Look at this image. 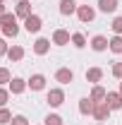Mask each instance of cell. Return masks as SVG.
<instances>
[{
  "label": "cell",
  "mask_w": 122,
  "mask_h": 125,
  "mask_svg": "<svg viewBox=\"0 0 122 125\" xmlns=\"http://www.w3.org/2000/svg\"><path fill=\"white\" fill-rule=\"evenodd\" d=\"M0 29H2V34L5 36H17L19 34V27H17V17L15 15H5L0 17Z\"/></svg>",
  "instance_id": "1"
},
{
  "label": "cell",
  "mask_w": 122,
  "mask_h": 125,
  "mask_svg": "<svg viewBox=\"0 0 122 125\" xmlns=\"http://www.w3.org/2000/svg\"><path fill=\"white\" fill-rule=\"evenodd\" d=\"M77 15H79V19L84 24H89V22H93L96 12H93V7H89V5H81V7H77Z\"/></svg>",
  "instance_id": "2"
},
{
  "label": "cell",
  "mask_w": 122,
  "mask_h": 125,
  "mask_svg": "<svg viewBox=\"0 0 122 125\" xmlns=\"http://www.w3.org/2000/svg\"><path fill=\"white\" fill-rule=\"evenodd\" d=\"M48 104L50 106H62L65 104V92L62 89H50L48 92Z\"/></svg>",
  "instance_id": "3"
},
{
  "label": "cell",
  "mask_w": 122,
  "mask_h": 125,
  "mask_svg": "<svg viewBox=\"0 0 122 125\" xmlns=\"http://www.w3.org/2000/svg\"><path fill=\"white\" fill-rule=\"evenodd\" d=\"M108 113H110V106H108L105 101H98V104L93 106V115H96V120H108Z\"/></svg>",
  "instance_id": "4"
},
{
  "label": "cell",
  "mask_w": 122,
  "mask_h": 125,
  "mask_svg": "<svg viewBox=\"0 0 122 125\" xmlns=\"http://www.w3.org/2000/svg\"><path fill=\"white\" fill-rule=\"evenodd\" d=\"M105 104L110 106V111H117V108H122V94H117V92H108V96H105Z\"/></svg>",
  "instance_id": "5"
},
{
  "label": "cell",
  "mask_w": 122,
  "mask_h": 125,
  "mask_svg": "<svg viewBox=\"0 0 122 125\" xmlns=\"http://www.w3.org/2000/svg\"><path fill=\"white\" fill-rule=\"evenodd\" d=\"M24 29L29 31V34H36V31L41 29V17H38V15L26 17V22H24Z\"/></svg>",
  "instance_id": "6"
},
{
  "label": "cell",
  "mask_w": 122,
  "mask_h": 125,
  "mask_svg": "<svg viewBox=\"0 0 122 125\" xmlns=\"http://www.w3.org/2000/svg\"><path fill=\"white\" fill-rule=\"evenodd\" d=\"M55 79H58V82H62V84H70V82L74 79V72H72L70 67H60V70L55 72Z\"/></svg>",
  "instance_id": "7"
},
{
  "label": "cell",
  "mask_w": 122,
  "mask_h": 125,
  "mask_svg": "<svg viewBox=\"0 0 122 125\" xmlns=\"http://www.w3.org/2000/svg\"><path fill=\"white\" fill-rule=\"evenodd\" d=\"M29 87L34 92H41V89L46 87V77H43V75H34V77L29 79Z\"/></svg>",
  "instance_id": "8"
},
{
  "label": "cell",
  "mask_w": 122,
  "mask_h": 125,
  "mask_svg": "<svg viewBox=\"0 0 122 125\" xmlns=\"http://www.w3.org/2000/svg\"><path fill=\"white\" fill-rule=\"evenodd\" d=\"M48 48H50V41H48V39H36V43H34V51H36L38 55H46Z\"/></svg>",
  "instance_id": "9"
},
{
  "label": "cell",
  "mask_w": 122,
  "mask_h": 125,
  "mask_svg": "<svg viewBox=\"0 0 122 125\" xmlns=\"http://www.w3.org/2000/svg\"><path fill=\"white\" fill-rule=\"evenodd\" d=\"M108 46H110V41H108L105 36H93V41H91V48H93V51H105Z\"/></svg>",
  "instance_id": "10"
},
{
  "label": "cell",
  "mask_w": 122,
  "mask_h": 125,
  "mask_svg": "<svg viewBox=\"0 0 122 125\" xmlns=\"http://www.w3.org/2000/svg\"><path fill=\"white\" fill-rule=\"evenodd\" d=\"M53 41L58 43V46H65V43H70V34L65 29H58L55 34H53Z\"/></svg>",
  "instance_id": "11"
},
{
  "label": "cell",
  "mask_w": 122,
  "mask_h": 125,
  "mask_svg": "<svg viewBox=\"0 0 122 125\" xmlns=\"http://www.w3.org/2000/svg\"><path fill=\"white\" fill-rule=\"evenodd\" d=\"M93 106H96V101H91V96H89V99H81V101H79V111H81L84 115L93 113Z\"/></svg>",
  "instance_id": "12"
},
{
  "label": "cell",
  "mask_w": 122,
  "mask_h": 125,
  "mask_svg": "<svg viewBox=\"0 0 122 125\" xmlns=\"http://www.w3.org/2000/svg\"><path fill=\"white\" fill-rule=\"evenodd\" d=\"M101 12H115L117 10V0H98Z\"/></svg>",
  "instance_id": "13"
},
{
  "label": "cell",
  "mask_w": 122,
  "mask_h": 125,
  "mask_svg": "<svg viewBox=\"0 0 122 125\" xmlns=\"http://www.w3.org/2000/svg\"><path fill=\"white\" fill-rule=\"evenodd\" d=\"M17 17H24V19L31 17V5L26 2V0H22V2L17 5Z\"/></svg>",
  "instance_id": "14"
},
{
  "label": "cell",
  "mask_w": 122,
  "mask_h": 125,
  "mask_svg": "<svg viewBox=\"0 0 122 125\" xmlns=\"http://www.w3.org/2000/svg\"><path fill=\"white\" fill-rule=\"evenodd\" d=\"M74 10H77L74 0H60V12H62V15H72Z\"/></svg>",
  "instance_id": "15"
},
{
  "label": "cell",
  "mask_w": 122,
  "mask_h": 125,
  "mask_svg": "<svg viewBox=\"0 0 122 125\" xmlns=\"http://www.w3.org/2000/svg\"><path fill=\"white\" fill-rule=\"evenodd\" d=\"M7 58H10V60H22V58H24V48L22 46H12L7 51Z\"/></svg>",
  "instance_id": "16"
},
{
  "label": "cell",
  "mask_w": 122,
  "mask_h": 125,
  "mask_svg": "<svg viewBox=\"0 0 122 125\" xmlns=\"http://www.w3.org/2000/svg\"><path fill=\"white\" fill-rule=\"evenodd\" d=\"M101 77H103V70H101V67L86 70V79H89V82H101Z\"/></svg>",
  "instance_id": "17"
},
{
  "label": "cell",
  "mask_w": 122,
  "mask_h": 125,
  "mask_svg": "<svg viewBox=\"0 0 122 125\" xmlns=\"http://www.w3.org/2000/svg\"><path fill=\"white\" fill-rule=\"evenodd\" d=\"M105 89H103V87H93V92H91V101H96V104H98V101H105Z\"/></svg>",
  "instance_id": "18"
},
{
  "label": "cell",
  "mask_w": 122,
  "mask_h": 125,
  "mask_svg": "<svg viewBox=\"0 0 122 125\" xmlns=\"http://www.w3.org/2000/svg\"><path fill=\"white\" fill-rule=\"evenodd\" d=\"M10 87H12V94H22V92H24V87H26V82L19 79V77H15L12 82H10Z\"/></svg>",
  "instance_id": "19"
},
{
  "label": "cell",
  "mask_w": 122,
  "mask_h": 125,
  "mask_svg": "<svg viewBox=\"0 0 122 125\" xmlns=\"http://www.w3.org/2000/svg\"><path fill=\"white\" fill-rule=\"evenodd\" d=\"M110 51H113V53H122V36L120 34L110 39Z\"/></svg>",
  "instance_id": "20"
},
{
  "label": "cell",
  "mask_w": 122,
  "mask_h": 125,
  "mask_svg": "<svg viewBox=\"0 0 122 125\" xmlns=\"http://www.w3.org/2000/svg\"><path fill=\"white\" fill-rule=\"evenodd\" d=\"M5 123H12V113L7 108H0V125H5Z\"/></svg>",
  "instance_id": "21"
},
{
  "label": "cell",
  "mask_w": 122,
  "mask_h": 125,
  "mask_svg": "<svg viewBox=\"0 0 122 125\" xmlns=\"http://www.w3.org/2000/svg\"><path fill=\"white\" fill-rule=\"evenodd\" d=\"M72 43H74L77 48H84L86 46V39H84L81 34H74V36H72Z\"/></svg>",
  "instance_id": "22"
},
{
  "label": "cell",
  "mask_w": 122,
  "mask_h": 125,
  "mask_svg": "<svg viewBox=\"0 0 122 125\" xmlns=\"http://www.w3.org/2000/svg\"><path fill=\"white\" fill-rule=\"evenodd\" d=\"M46 125H62V118L55 115V113H50V115L46 118Z\"/></svg>",
  "instance_id": "23"
},
{
  "label": "cell",
  "mask_w": 122,
  "mask_h": 125,
  "mask_svg": "<svg viewBox=\"0 0 122 125\" xmlns=\"http://www.w3.org/2000/svg\"><path fill=\"white\" fill-rule=\"evenodd\" d=\"M113 31L115 34H122V17H115L113 19Z\"/></svg>",
  "instance_id": "24"
},
{
  "label": "cell",
  "mask_w": 122,
  "mask_h": 125,
  "mask_svg": "<svg viewBox=\"0 0 122 125\" xmlns=\"http://www.w3.org/2000/svg\"><path fill=\"white\" fill-rule=\"evenodd\" d=\"M5 82H10V70L7 67H0V84H5Z\"/></svg>",
  "instance_id": "25"
},
{
  "label": "cell",
  "mask_w": 122,
  "mask_h": 125,
  "mask_svg": "<svg viewBox=\"0 0 122 125\" xmlns=\"http://www.w3.org/2000/svg\"><path fill=\"white\" fill-rule=\"evenodd\" d=\"M113 75L117 79H122V62H115V65H113Z\"/></svg>",
  "instance_id": "26"
},
{
  "label": "cell",
  "mask_w": 122,
  "mask_h": 125,
  "mask_svg": "<svg viewBox=\"0 0 122 125\" xmlns=\"http://www.w3.org/2000/svg\"><path fill=\"white\" fill-rule=\"evenodd\" d=\"M12 125H29V120H26L24 115H15V118H12Z\"/></svg>",
  "instance_id": "27"
},
{
  "label": "cell",
  "mask_w": 122,
  "mask_h": 125,
  "mask_svg": "<svg viewBox=\"0 0 122 125\" xmlns=\"http://www.w3.org/2000/svg\"><path fill=\"white\" fill-rule=\"evenodd\" d=\"M7 99H10V94L5 92V89H0V108H2V106L7 104Z\"/></svg>",
  "instance_id": "28"
},
{
  "label": "cell",
  "mask_w": 122,
  "mask_h": 125,
  "mask_svg": "<svg viewBox=\"0 0 122 125\" xmlns=\"http://www.w3.org/2000/svg\"><path fill=\"white\" fill-rule=\"evenodd\" d=\"M5 53H7V43L0 39V55H5Z\"/></svg>",
  "instance_id": "29"
},
{
  "label": "cell",
  "mask_w": 122,
  "mask_h": 125,
  "mask_svg": "<svg viewBox=\"0 0 122 125\" xmlns=\"http://www.w3.org/2000/svg\"><path fill=\"white\" fill-rule=\"evenodd\" d=\"M2 15H5V7H2V5H0V17H2Z\"/></svg>",
  "instance_id": "30"
},
{
  "label": "cell",
  "mask_w": 122,
  "mask_h": 125,
  "mask_svg": "<svg viewBox=\"0 0 122 125\" xmlns=\"http://www.w3.org/2000/svg\"><path fill=\"white\" fill-rule=\"evenodd\" d=\"M120 94H122V82H120Z\"/></svg>",
  "instance_id": "31"
},
{
  "label": "cell",
  "mask_w": 122,
  "mask_h": 125,
  "mask_svg": "<svg viewBox=\"0 0 122 125\" xmlns=\"http://www.w3.org/2000/svg\"><path fill=\"white\" fill-rule=\"evenodd\" d=\"M0 5H2V0H0Z\"/></svg>",
  "instance_id": "32"
},
{
  "label": "cell",
  "mask_w": 122,
  "mask_h": 125,
  "mask_svg": "<svg viewBox=\"0 0 122 125\" xmlns=\"http://www.w3.org/2000/svg\"><path fill=\"white\" fill-rule=\"evenodd\" d=\"M19 2H22V0H19Z\"/></svg>",
  "instance_id": "33"
}]
</instances>
